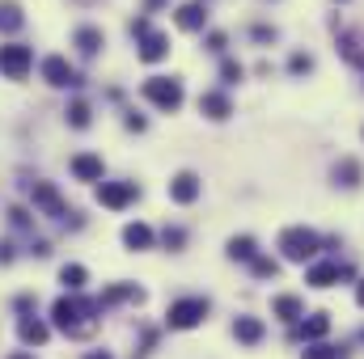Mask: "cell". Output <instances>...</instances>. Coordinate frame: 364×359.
<instances>
[{
    "instance_id": "1",
    "label": "cell",
    "mask_w": 364,
    "mask_h": 359,
    "mask_svg": "<svg viewBox=\"0 0 364 359\" xmlns=\"http://www.w3.org/2000/svg\"><path fill=\"white\" fill-rule=\"evenodd\" d=\"M97 317H102V304L93 300V296H60L55 304H51V326L55 330H64L68 338H90L93 330H97Z\"/></svg>"
},
{
    "instance_id": "2",
    "label": "cell",
    "mask_w": 364,
    "mask_h": 359,
    "mask_svg": "<svg viewBox=\"0 0 364 359\" xmlns=\"http://www.w3.org/2000/svg\"><path fill=\"white\" fill-rule=\"evenodd\" d=\"M208 313H212V300L208 296H182V300H174L166 309V326L170 330H195V326L208 321Z\"/></svg>"
},
{
    "instance_id": "3",
    "label": "cell",
    "mask_w": 364,
    "mask_h": 359,
    "mask_svg": "<svg viewBox=\"0 0 364 359\" xmlns=\"http://www.w3.org/2000/svg\"><path fill=\"white\" fill-rule=\"evenodd\" d=\"M318 250H322V237H318L314 228H305V224L279 233V254H284L288 263H309Z\"/></svg>"
},
{
    "instance_id": "4",
    "label": "cell",
    "mask_w": 364,
    "mask_h": 359,
    "mask_svg": "<svg viewBox=\"0 0 364 359\" xmlns=\"http://www.w3.org/2000/svg\"><path fill=\"white\" fill-rule=\"evenodd\" d=\"M30 203H34L43 216H55V220H68V216H73V220H77V211L64 203V194H60L51 182H30Z\"/></svg>"
},
{
    "instance_id": "5",
    "label": "cell",
    "mask_w": 364,
    "mask_h": 359,
    "mask_svg": "<svg viewBox=\"0 0 364 359\" xmlns=\"http://www.w3.org/2000/svg\"><path fill=\"white\" fill-rule=\"evenodd\" d=\"M144 97H149L157 110H178L186 93H182L178 77H149V81H144Z\"/></svg>"
},
{
    "instance_id": "6",
    "label": "cell",
    "mask_w": 364,
    "mask_h": 359,
    "mask_svg": "<svg viewBox=\"0 0 364 359\" xmlns=\"http://www.w3.org/2000/svg\"><path fill=\"white\" fill-rule=\"evenodd\" d=\"M30 68H34V51H30L26 43H4V47H0V72H4L9 81H21Z\"/></svg>"
},
{
    "instance_id": "7",
    "label": "cell",
    "mask_w": 364,
    "mask_h": 359,
    "mask_svg": "<svg viewBox=\"0 0 364 359\" xmlns=\"http://www.w3.org/2000/svg\"><path fill=\"white\" fill-rule=\"evenodd\" d=\"M136 199H140V186H136V182H102V186H97V203L110 207V211H123V207L136 203Z\"/></svg>"
},
{
    "instance_id": "8",
    "label": "cell",
    "mask_w": 364,
    "mask_h": 359,
    "mask_svg": "<svg viewBox=\"0 0 364 359\" xmlns=\"http://www.w3.org/2000/svg\"><path fill=\"white\" fill-rule=\"evenodd\" d=\"M43 81H47V85H55V89L81 85V77L73 72V64H68L64 55H47V60H43Z\"/></svg>"
},
{
    "instance_id": "9",
    "label": "cell",
    "mask_w": 364,
    "mask_h": 359,
    "mask_svg": "<svg viewBox=\"0 0 364 359\" xmlns=\"http://www.w3.org/2000/svg\"><path fill=\"white\" fill-rule=\"evenodd\" d=\"M136 55H140L144 64H161V60L170 55V38H166L161 30H149V34L136 38Z\"/></svg>"
},
{
    "instance_id": "10",
    "label": "cell",
    "mask_w": 364,
    "mask_h": 359,
    "mask_svg": "<svg viewBox=\"0 0 364 359\" xmlns=\"http://www.w3.org/2000/svg\"><path fill=\"white\" fill-rule=\"evenodd\" d=\"M352 267H339V263H314V267L305 270V283L309 287H335L339 279H348Z\"/></svg>"
},
{
    "instance_id": "11",
    "label": "cell",
    "mask_w": 364,
    "mask_h": 359,
    "mask_svg": "<svg viewBox=\"0 0 364 359\" xmlns=\"http://www.w3.org/2000/svg\"><path fill=\"white\" fill-rule=\"evenodd\" d=\"M199 190H203V182H199V174H191V170H182V174H174V182H170V199L174 203H195L199 199Z\"/></svg>"
},
{
    "instance_id": "12",
    "label": "cell",
    "mask_w": 364,
    "mask_h": 359,
    "mask_svg": "<svg viewBox=\"0 0 364 359\" xmlns=\"http://www.w3.org/2000/svg\"><path fill=\"white\" fill-rule=\"evenodd\" d=\"M17 338H21L26 347H43V343L51 338V326H47L43 317H34V313H30V317H21V321H17Z\"/></svg>"
},
{
    "instance_id": "13",
    "label": "cell",
    "mask_w": 364,
    "mask_h": 359,
    "mask_svg": "<svg viewBox=\"0 0 364 359\" xmlns=\"http://www.w3.org/2000/svg\"><path fill=\"white\" fill-rule=\"evenodd\" d=\"M272 317H279L284 326H296V321L305 317V304H301V296H292V292L275 296V300H272Z\"/></svg>"
},
{
    "instance_id": "14",
    "label": "cell",
    "mask_w": 364,
    "mask_h": 359,
    "mask_svg": "<svg viewBox=\"0 0 364 359\" xmlns=\"http://www.w3.org/2000/svg\"><path fill=\"white\" fill-rule=\"evenodd\" d=\"M68 170H73V178H81V182H102V174H106L102 157H93V153H77Z\"/></svg>"
},
{
    "instance_id": "15",
    "label": "cell",
    "mask_w": 364,
    "mask_h": 359,
    "mask_svg": "<svg viewBox=\"0 0 364 359\" xmlns=\"http://www.w3.org/2000/svg\"><path fill=\"white\" fill-rule=\"evenodd\" d=\"M296 326H301L296 334H301L305 343H322V338L331 334V313H309V317H301Z\"/></svg>"
},
{
    "instance_id": "16",
    "label": "cell",
    "mask_w": 364,
    "mask_h": 359,
    "mask_svg": "<svg viewBox=\"0 0 364 359\" xmlns=\"http://www.w3.org/2000/svg\"><path fill=\"white\" fill-rule=\"evenodd\" d=\"M263 334H267V326H263L259 317H237V321H233V338L246 343V347H259Z\"/></svg>"
},
{
    "instance_id": "17",
    "label": "cell",
    "mask_w": 364,
    "mask_h": 359,
    "mask_svg": "<svg viewBox=\"0 0 364 359\" xmlns=\"http://www.w3.org/2000/svg\"><path fill=\"white\" fill-rule=\"evenodd\" d=\"M339 55H343L352 68H364V34L343 30V34H339Z\"/></svg>"
},
{
    "instance_id": "18",
    "label": "cell",
    "mask_w": 364,
    "mask_h": 359,
    "mask_svg": "<svg viewBox=\"0 0 364 359\" xmlns=\"http://www.w3.org/2000/svg\"><path fill=\"white\" fill-rule=\"evenodd\" d=\"M174 21H178V30H191V34H195V30L208 26V9H203L199 0H191V4H182L178 13H174Z\"/></svg>"
},
{
    "instance_id": "19",
    "label": "cell",
    "mask_w": 364,
    "mask_h": 359,
    "mask_svg": "<svg viewBox=\"0 0 364 359\" xmlns=\"http://www.w3.org/2000/svg\"><path fill=\"white\" fill-rule=\"evenodd\" d=\"M199 114H208L212 123H225V118L233 114V106H229L225 93H203V97H199Z\"/></svg>"
},
{
    "instance_id": "20",
    "label": "cell",
    "mask_w": 364,
    "mask_h": 359,
    "mask_svg": "<svg viewBox=\"0 0 364 359\" xmlns=\"http://www.w3.org/2000/svg\"><path fill=\"white\" fill-rule=\"evenodd\" d=\"M123 300H136V304H140V300H144V292H140L136 283H114V287H106V292L97 296V304H102V309H110V304H123Z\"/></svg>"
},
{
    "instance_id": "21",
    "label": "cell",
    "mask_w": 364,
    "mask_h": 359,
    "mask_svg": "<svg viewBox=\"0 0 364 359\" xmlns=\"http://www.w3.org/2000/svg\"><path fill=\"white\" fill-rule=\"evenodd\" d=\"M60 283H64L68 296H81L85 283H90V270L81 267V263H64V267H60Z\"/></svg>"
},
{
    "instance_id": "22",
    "label": "cell",
    "mask_w": 364,
    "mask_h": 359,
    "mask_svg": "<svg viewBox=\"0 0 364 359\" xmlns=\"http://www.w3.org/2000/svg\"><path fill=\"white\" fill-rule=\"evenodd\" d=\"M123 245H127V250H136V254H140V250H153V228H149V224H140V220H136V224H127V228H123Z\"/></svg>"
},
{
    "instance_id": "23",
    "label": "cell",
    "mask_w": 364,
    "mask_h": 359,
    "mask_svg": "<svg viewBox=\"0 0 364 359\" xmlns=\"http://www.w3.org/2000/svg\"><path fill=\"white\" fill-rule=\"evenodd\" d=\"M26 26V13L17 0H0V34H17Z\"/></svg>"
},
{
    "instance_id": "24",
    "label": "cell",
    "mask_w": 364,
    "mask_h": 359,
    "mask_svg": "<svg viewBox=\"0 0 364 359\" xmlns=\"http://www.w3.org/2000/svg\"><path fill=\"white\" fill-rule=\"evenodd\" d=\"M73 43L81 47V55H97V51L106 47V34H102L97 26H81V30L73 34Z\"/></svg>"
},
{
    "instance_id": "25",
    "label": "cell",
    "mask_w": 364,
    "mask_h": 359,
    "mask_svg": "<svg viewBox=\"0 0 364 359\" xmlns=\"http://www.w3.org/2000/svg\"><path fill=\"white\" fill-rule=\"evenodd\" d=\"M229 258H233V263H255V258H259V241L246 237V233L233 237V241H229Z\"/></svg>"
},
{
    "instance_id": "26",
    "label": "cell",
    "mask_w": 364,
    "mask_h": 359,
    "mask_svg": "<svg viewBox=\"0 0 364 359\" xmlns=\"http://www.w3.org/2000/svg\"><path fill=\"white\" fill-rule=\"evenodd\" d=\"M360 178H364L360 161H352V157H343V161L335 165V182H339V186H348V190H352V186H360Z\"/></svg>"
},
{
    "instance_id": "27",
    "label": "cell",
    "mask_w": 364,
    "mask_h": 359,
    "mask_svg": "<svg viewBox=\"0 0 364 359\" xmlns=\"http://www.w3.org/2000/svg\"><path fill=\"white\" fill-rule=\"evenodd\" d=\"M90 118H93V110H90V101H85V97H77V101H68V127H77V131H85V127H90Z\"/></svg>"
},
{
    "instance_id": "28",
    "label": "cell",
    "mask_w": 364,
    "mask_h": 359,
    "mask_svg": "<svg viewBox=\"0 0 364 359\" xmlns=\"http://www.w3.org/2000/svg\"><path fill=\"white\" fill-rule=\"evenodd\" d=\"M301 359H343V347H331V343H309Z\"/></svg>"
},
{
    "instance_id": "29",
    "label": "cell",
    "mask_w": 364,
    "mask_h": 359,
    "mask_svg": "<svg viewBox=\"0 0 364 359\" xmlns=\"http://www.w3.org/2000/svg\"><path fill=\"white\" fill-rule=\"evenodd\" d=\"M161 245L178 254L182 245H186V228H178V224H166V228H161Z\"/></svg>"
},
{
    "instance_id": "30",
    "label": "cell",
    "mask_w": 364,
    "mask_h": 359,
    "mask_svg": "<svg viewBox=\"0 0 364 359\" xmlns=\"http://www.w3.org/2000/svg\"><path fill=\"white\" fill-rule=\"evenodd\" d=\"M250 270H255L259 279H275V275H279V263H275V258H263V254H259V258L250 263Z\"/></svg>"
},
{
    "instance_id": "31",
    "label": "cell",
    "mask_w": 364,
    "mask_h": 359,
    "mask_svg": "<svg viewBox=\"0 0 364 359\" xmlns=\"http://www.w3.org/2000/svg\"><path fill=\"white\" fill-rule=\"evenodd\" d=\"M288 72H292V77H305V72H314V55H305V51H296V55L288 60Z\"/></svg>"
},
{
    "instance_id": "32",
    "label": "cell",
    "mask_w": 364,
    "mask_h": 359,
    "mask_svg": "<svg viewBox=\"0 0 364 359\" xmlns=\"http://www.w3.org/2000/svg\"><path fill=\"white\" fill-rule=\"evenodd\" d=\"M242 77H246V68H242L237 60H225V64H220V81H225V85H237Z\"/></svg>"
},
{
    "instance_id": "33",
    "label": "cell",
    "mask_w": 364,
    "mask_h": 359,
    "mask_svg": "<svg viewBox=\"0 0 364 359\" xmlns=\"http://www.w3.org/2000/svg\"><path fill=\"white\" fill-rule=\"evenodd\" d=\"M9 224H13V228H34V220H30L26 207H9Z\"/></svg>"
},
{
    "instance_id": "34",
    "label": "cell",
    "mask_w": 364,
    "mask_h": 359,
    "mask_svg": "<svg viewBox=\"0 0 364 359\" xmlns=\"http://www.w3.org/2000/svg\"><path fill=\"white\" fill-rule=\"evenodd\" d=\"M250 34H255V43H275V38H279V30H275V26H255Z\"/></svg>"
},
{
    "instance_id": "35",
    "label": "cell",
    "mask_w": 364,
    "mask_h": 359,
    "mask_svg": "<svg viewBox=\"0 0 364 359\" xmlns=\"http://www.w3.org/2000/svg\"><path fill=\"white\" fill-rule=\"evenodd\" d=\"M225 43H229V38H225L220 30H212V34H208V51H216V55H220V51H225Z\"/></svg>"
},
{
    "instance_id": "36",
    "label": "cell",
    "mask_w": 364,
    "mask_h": 359,
    "mask_svg": "<svg viewBox=\"0 0 364 359\" xmlns=\"http://www.w3.org/2000/svg\"><path fill=\"white\" fill-rule=\"evenodd\" d=\"M149 30H153L149 17H136V21H132V38H140V34H149Z\"/></svg>"
},
{
    "instance_id": "37",
    "label": "cell",
    "mask_w": 364,
    "mask_h": 359,
    "mask_svg": "<svg viewBox=\"0 0 364 359\" xmlns=\"http://www.w3.org/2000/svg\"><path fill=\"white\" fill-rule=\"evenodd\" d=\"M123 123H127V127H132V131H144V118H140V114H127V118H123Z\"/></svg>"
},
{
    "instance_id": "38",
    "label": "cell",
    "mask_w": 364,
    "mask_h": 359,
    "mask_svg": "<svg viewBox=\"0 0 364 359\" xmlns=\"http://www.w3.org/2000/svg\"><path fill=\"white\" fill-rule=\"evenodd\" d=\"M0 263H4V267L13 263V245H9V241H0Z\"/></svg>"
},
{
    "instance_id": "39",
    "label": "cell",
    "mask_w": 364,
    "mask_h": 359,
    "mask_svg": "<svg viewBox=\"0 0 364 359\" xmlns=\"http://www.w3.org/2000/svg\"><path fill=\"white\" fill-rule=\"evenodd\" d=\"M356 304H360V309H364V279H360V283H356Z\"/></svg>"
},
{
    "instance_id": "40",
    "label": "cell",
    "mask_w": 364,
    "mask_h": 359,
    "mask_svg": "<svg viewBox=\"0 0 364 359\" xmlns=\"http://www.w3.org/2000/svg\"><path fill=\"white\" fill-rule=\"evenodd\" d=\"M85 359H114V355H110V351H90Z\"/></svg>"
},
{
    "instance_id": "41",
    "label": "cell",
    "mask_w": 364,
    "mask_h": 359,
    "mask_svg": "<svg viewBox=\"0 0 364 359\" xmlns=\"http://www.w3.org/2000/svg\"><path fill=\"white\" fill-rule=\"evenodd\" d=\"M9 359H34V355H30V351H13Z\"/></svg>"
},
{
    "instance_id": "42",
    "label": "cell",
    "mask_w": 364,
    "mask_h": 359,
    "mask_svg": "<svg viewBox=\"0 0 364 359\" xmlns=\"http://www.w3.org/2000/svg\"><path fill=\"white\" fill-rule=\"evenodd\" d=\"M161 4H166V0H149V9H161Z\"/></svg>"
},
{
    "instance_id": "43",
    "label": "cell",
    "mask_w": 364,
    "mask_h": 359,
    "mask_svg": "<svg viewBox=\"0 0 364 359\" xmlns=\"http://www.w3.org/2000/svg\"><path fill=\"white\" fill-rule=\"evenodd\" d=\"M81 4H93V0H81Z\"/></svg>"
}]
</instances>
